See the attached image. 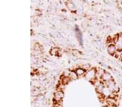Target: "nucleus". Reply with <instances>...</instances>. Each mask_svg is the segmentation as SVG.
I'll use <instances>...</instances> for the list:
<instances>
[{
	"mask_svg": "<svg viewBox=\"0 0 122 107\" xmlns=\"http://www.w3.org/2000/svg\"><path fill=\"white\" fill-rule=\"evenodd\" d=\"M108 51H109V53L111 54H113L115 53L116 51V47L115 46L112 45V44L110 45L109 47V48H108Z\"/></svg>",
	"mask_w": 122,
	"mask_h": 107,
	"instance_id": "obj_1",
	"label": "nucleus"
},
{
	"mask_svg": "<svg viewBox=\"0 0 122 107\" xmlns=\"http://www.w3.org/2000/svg\"><path fill=\"white\" fill-rule=\"evenodd\" d=\"M117 48L119 50H122V42L121 41H119L117 43Z\"/></svg>",
	"mask_w": 122,
	"mask_h": 107,
	"instance_id": "obj_2",
	"label": "nucleus"
},
{
	"mask_svg": "<svg viewBox=\"0 0 122 107\" xmlns=\"http://www.w3.org/2000/svg\"><path fill=\"white\" fill-rule=\"evenodd\" d=\"M110 75L109 74H106L104 75V78L105 79V80H109V79H110Z\"/></svg>",
	"mask_w": 122,
	"mask_h": 107,
	"instance_id": "obj_3",
	"label": "nucleus"
},
{
	"mask_svg": "<svg viewBox=\"0 0 122 107\" xmlns=\"http://www.w3.org/2000/svg\"><path fill=\"white\" fill-rule=\"evenodd\" d=\"M119 41L122 42V34L121 35H120L119 37Z\"/></svg>",
	"mask_w": 122,
	"mask_h": 107,
	"instance_id": "obj_4",
	"label": "nucleus"
}]
</instances>
